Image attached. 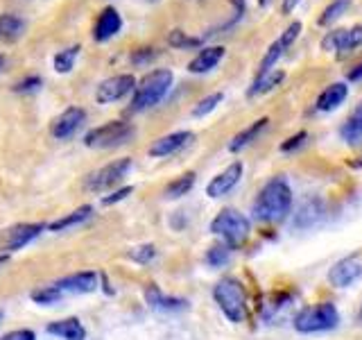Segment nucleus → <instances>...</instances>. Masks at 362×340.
Returning a JSON list of instances; mask_svg holds the SVG:
<instances>
[{"label": "nucleus", "mask_w": 362, "mask_h": 340, "mask_svg": "<svg viewBox=\"0 0 362 340\" xmlns=\"http://www.w3.org/2000/svg\"><path fill=\"white\" fill-rule=\"evenodd\" d=\"M292 204H294V196L290 181L283 175H276L258 191V196L252 204V215L254 220L263 225H274L288 218Z\"/></svg>", "instance_id": "obj_1"}, {"label": "nucleus", "mask_w": 362, "mask_h": 340, "mask_svg": "<svg viewBox=\"0 0 362 340\" xmlns=\"http://www.w3.org/2000/svg\"><path fill=\"white\" fill-rule=\"evenodd\" d=\"M213 300L218 304L222 315L233 324H243L249 315V298L247 288L240 279L235 277H222L213 286Z\"/></svg>", "instance_id": "obj_2"}, {"label": "nucleus", "mask_w": 362, "mask_h": 340, "mask_svg": "<svg viewBox=\"0 0 362 340\" xmlns=\"http://www.w3.org/2000/svg\"><path fill=\"white\" fill-rule=\"evenodd\" d=\"M175 82V75L173 71L168 68H156V71L147 73L141 84L134 89V98H132V111H145V109H152L161 102L170 86Z\"/></svg>", "instance_id": "obj_3"}, {"label": "nucleus", "mask_w": 362, "mask_h": 340, "mask_svg": "<svg viewBox=\"0 0 362 340\" xmlns=\"http://www.w3.org/2000/svg\"><path fill=\"white\" fill-rule=\"evenodd\" d=\"M339 324V311L333 302H317L303 309L294 315L292 327L297 334H324L333 332Z\"/></svg>", "instance_id": "obj_4"}, {"label": "nucleus", "mask_w": 362, "mask_h": 340, "mask_svg": "<svg viewBox=\"0 0 362 340\" xmlns=\"http://www.w3.org/2000/svg\"><path fill=\"white\" fill-rule=\"evenodd\" d=\"M209 232L213 236H218L224 245H229L231 249L240 247L247 243L249 234H252V222L245 213L238 209H222L215 218L211 220Z\"/></svg>", "instance_id": "obj_5"}, {"label": "nucleus", "mask_w": 362, "mask_h": 340, "mask_svg": "<svg viewBox=\"0 0 362 340\" xmlns=\"http://www.w3.org/2000/svg\"><path fill=\"white\" fill-rule=\"evenodd\" d=\"M132 136H134V128L129 123L111 120V123L100 125L95 130H90L84 136V145L86 147H116V145L127 143Z\"/></svg>", "instance_id": "obj_6"}, {"label": "nucleus", "mask_w": 362, "mask_h": 340, "mask_svg": "<svg viewBox=\"0 0 362 340\" xmlns=\"http://www.w3.org/2000/svg\"><path fill=\"white\" fill-rule=\"evenodd\" d=\"M132 170V159L129 157H122V159H116V162H111L107 166H102L95 173H90L86 177V191L90 193H102V191H109L116 184L127 177V173Z\"/></svg>", "instance_id": "obj_7"}, {"label": "nucleus", "mask_w": 362, "mask_h": 340, "mask_svg": "<svg viewBox=\"0 0 362 340\" xmlns=\"http://www.w3.org/2000/svg\"><path fill=\"white\" fill-rule=\"evenodd\" d=\"M43 230H45V225H39V222H21V225L9 227L5 232H0V254L18 252V249L30 245L34 238H39Z\"/></svg>", "instance_id": "obj_8"}, {"label": "nucleus", "mask_w": 362, "mask_h": 340, "mask_svg": "<svg viewBox=\"0 0 362 340\" xmlns=\"http://www.w3.org/2000/svg\"><path fill=\"white\" fill-rule=\"evenodd\" d=\"M299 32H301V21L290 23V26L286 28V32H283L281 37L265 50L263 60H260V64H258V73H256V77H258V75H265V73H269V71H274V64L281 60L283 55H286V50L290 48V45H292L294 41H297Z\"/></svg>", "instance_id": "obj_9"}, {"label": "nucleus", "mask_w": 362, "mask_h": 340, "mask_svg": "<svg viewBox=\"0 0 362 340\" xmlns=\"http://www.w3.org/2000/svg\"><path fill=\"white\" fill-rule=\"evenodd\" d=\"M360 277H362V254H349L335 261L331 270H328V283L333 288H349Z\"/></svg>", "instance_id": "obj_10"}, {"label": "nucleus", "mask_w": 362, "mask_h": 340, "mask_svg": "<svg viewBox=\"0 0 362 340\" xmlns=\"http://www.w3.org/2000/svg\"><path fill=\"white\" fill-rule=\"evenodd\" d=\"M136 89V77L129 73H122V75H113L109 79H105L98 91H95V100L98 105H111V102H118L124 96H129L132 91Z\"/></svg>", "instance_id": "obj_11"}, {"label": "nucleus", "mask_w": 362, "mask_h": 340, "mask_svg": "<svg viewBox=\"0 0 362 340\" xmlns=\"http://www.w3.org/2000/svg\"><path fill=\"white\" fill-rule=\"evenodd\" d=\"M324 50L331 52H351L362 45V26H354V28H342V30H333L328 32L324 41Z\"/></svg>", "instance_id": "obj_12"}, {"label": "nucleus", "mask_w": 362, "mask_h": 340, "mask_svg": "<svg viewBox=\"0 0 362 340\" xmlns=\"http://www.w3.org/2000/svg\"><path fill=\"white\" fill-rule=\"evenodd\" d=\"M243 179V164L240 162H233L226 166L222 173L215 175L211 181H209V186H206V196L211 200H218V198H224L226 193H231L235 186H238V181Z\"/></svg>", "instance_id": "obj_13"}, {"label": "nucleus", "mask_w": 362, "mask_h": 340, "mask_svg": "<svg viewBox=\"0 0 362 340\" xmlns=\"http://www.w3.org/2000/svg\"><path fill=\"white\" fill-rule=\"evenodd\" d=\"M84 120H86V111L79 109V107H71V109H66L62 116H57L52 120L50 134L54 136V139L66 141V139H71L79 128H82Z\"/></svg>", "instance_id": "obj_14"}, {"label": "nucleus", "mask_w": 362, "mask_h": 340, "mask_svg": "<svg viewBox=\"0 0 362 340\" xmlns=\"http://www.w3.org/2000/svg\"><path fill=\"white\" fill-rule=\"evenodd\" d=\"M64 293H77V295H86V293H95L100 286V275L98 272H77V275H68L64 279L57 281Z\"/></svg>", "instance_id": "obj_15"}, {"label": "nucleus", "mask_w": 362, "mask_h": 340, "mask_svg": "<svg viewBox=\"0 0 362 340\" xmlns=\"http://www.w3.org/2000/svg\"><path fill=\"white\" fill-rule=\"evenodd\" d=\"M192 139H195L192 132H173L168 136H161V139H156L147 152H150V157H170L179 152L181 147H186Z\"/></svg>", "instance_id": "obj_16"}, {"label": "nucleus", "mask_w": 362, "mask_h": 340, "mask_svg": "<svg viewBox=\"0 0 362 340\" xmlns=\"http://www.w3.org/2000/svg\"><path fill=\"white\" fill-rule=\"evenodd\" d=\"M122 30V18L118 14L116 7H105L102 9V14L98 16V23L93 28V39L105 43L109 41L111 37H116V34Z\"/></svg>", "instance_id": "obj_17"}, {"label": "nucleus", "mask_w": 362, "mask_h": 340, "mask_svg": "<svg viewBox=\"0 0 362 340\" xmlns=\"http://www.w3.org/2000/svg\"><path fill=\"white\" fill-rule=\"evenodd\" d=\"M349 98V86L344 82H333L328 84L320 96L315 100V109L328 113V111H335L337 107L344 105V100Z\"/></svg>", "instance_id": "obj_18"}, {"label": "nucleus", "mask_w": 362, "mask_h": 340, "mask_svg": "<svg viewBox=\"0 0 362 340\" xmlns=\"http://www.w3.org/2000/svg\"><path fill=\"white\" fill-rule=\"evenodd\" d=\"M145 302L150 304L152 309H156V311H168V313L188 309V302L184 298H173V295H163V290L158 288V286H154V283L145 288Z\"/></svg>", "instance_id": "obj_19"}, {"label": "nucleus", "mask_w": 362, "mask_h": 340, "mask_svg": "<svg viewBox=\"0 0 362 340\" xmlns=\"http://www.w3.org/2000/svg\"><path fill=\"white\" fill-rule=\"evenodd\" d=\"M222 57H224L222 45H209V48L199 50L195 57H192V62L188 64V71L195 73V75L209 73V71H213V68L222 62Z\"/></svg>", "instance_id": "obj_20"}, {"label": "nucleus", "mask_w": 362, "mask_h": 340, "mask_svg": "<svg viewBox=\"0 0 362 340\" xmlns=\"http://www.w3.org/2000/svg\"><path fill=\"white\" fill-rule=\"evenodd\" d=\"M267 128H269V118H267V116H265V118H258V120H254V123H249L245 130H240V132H238V134L233 136V139L229 141V152H240V150H245V147H247V145H252Z\"/></svg>", "instance_id": "obj_21"}, {"label": "nucleus", "mask_w": 362, "mask_h": 340, "mask_svg": "<svg viewBox=\"0 0 362 340\" xmlns=\"http://www.w3.org/2000/svg\"><path fill=\"white\" fill-rule=\"evenodd\" d=\"M50 336H59L62 340H86V329L77 317H66V320H57L48 324Z\"/></svg>", "instance_id": "obj_22"}, {"label": "nucleus", "mask_w": 362, "mask_h": 340, "mask_svg": "<svg viewBox=\"0 0 362 340\" xmlns=\"http://www.w3.org/2000/svg\"><path fill=\"white\" fill-rule=\"evenodd\" d=\"M322 213H324L322 200L320 198H308L299 207L297 215H294V227H297V230H308V227H313L317 220L322 218Z\"/></svg>", "instance_id": "obj_23"}, {"label": "nucleus", "mask_w": 362, "mask_h": 340, "mask_svg": "<svg viewBox=\"0 0 362 340\" xmlns=\"http://www.w3.org/2000/svg\"><path fill=\"white\" fill-rule=\"evenodd\" d=\"M339 136H342V141L346 145H360L362 143V102L351 111V116L342 123V128H339Z\"/></svg>", "instance_id": "obj_24"}, {"label": "nucleus", "mask_w": 362, "mask_h": 340, "mask_svg": "<svg viewBox=\"0 0 362 340\" xmlns=\"http://www.w3.org/2000/svg\"><path fill=\"white\" fill-rule=\"evenodd\" d=\"M90 215H93V207H88V204H84V207H79L75 211H71L68 215H64V218L59 220H54L48 225V230L50 232H64V230H71V227H77V225H82L86 222Z\"/></svg>", "instance_id": "obj_25"}, {"label": "nucleus", "mask_w": 362, "mask_h": 340, "mask_svg": "<svg viewBox=\"0 0 362 340\" xmlns=\"http://www.w3.org/2000/svg\"><path fill=\"white\" fill-rule=\"evenodd\" d=\"M195 179H197V175L192 173H184V175H179V177H175L170 184L165 186V191H163V196L168 198V200H177V198H184L186 193L195 186Z\"/></svg>", "instance_id": "obj_26"}, {"label": "nucleus", "mask_w": 362, "mask_h": 340, "mask_svg": "<svg viewBox=\"0 0 362 340\" xmlns=\"http://www.w3.org/2000/svg\"><path fill=\"white\" fill-rule=\"evenodd\" d=\"M283 79H286V73L283 71H269L265 75H258L254 79L252 89H249V96H263V94H269L272 89H276Z\"/></svg>", "instance_id": "obj_27"}, {"label": "nucleus", "mask_w": 362, "mask_h": 340, "mask_svg": "<svg viewBox=\"0 0 362 340\" xmlns=\"http://www.w3.org/2000/svg\"><path fill=\"white\" fill-rule=\"evenodd\" d=\"M25 32V21L18 18L16 14H3L0 16V39L14 41Z\"/></svg>", "instance_id": "obj_28"}, {"label": "nucleus", "mask_w": 362, "mask_h": 340, "mask_svg": "<svg viewBox=\"0 0 362 340\" xmlns=\"http://www.w3.org/2000/svg\"><path fill=\"white\" fill-rule=\"evenodd\" d=\"M204 261H206V266L211 268H224L226 264L231 261V247L224 245V243H215L206 249V254H204Z\"/></svg>", "instance_id": "obj_29"}, {"label": "nucleus", "mask_w": 362, "mask_h": 340, "mask_svg": "<svg viewBox=\"0 0 362 340\" xmlns=\"http://www.w3.org/2000/svg\"><path fill=\"white\" fill-rule=\"evenodd\" d=\"M30 298H32V302H37L41 306H50V304H57L64 298V290L57 286V283H52V286H43V288L32 290Z\"/></svg>", "instance_id": "obj_30"}, {"label": "nucleus", "mask_w": 362, "mask_h": 340, "mask_svg": "<svg viewBox=\"0 0 362 340\" xmlns=\"http://www.w3.org/2000/svg\"><path fill=\"white\" fill-rule=\"evenodd\" d=\"M77 55H79V45H71V48L59 50L54 55V71L57 73H71Z\"/></svg>", "instance_id": "obj_31"}, {"label": "nucleus", "mask_w": 362, "mask_h": 340, "mask_svg": "<svg viewBox=\"0 0 362 340\" xmlns=\"http://www.w3.org/2000/svg\"><path fill=\"white\" fill-rule=\"evenodd\" d=\"M224 100V94H220V91H215V94H211V96H206V98H202L197 105H195V109H192V116L195 118H204V116H209V113L213 111V109H218V105Z\"/></svg>", "instance_id": "obj_32"}, {"label": "nucleus", "mask_w": 362, "mask_h": 340, "mask_svg": "<svg viewBox=\"0 0 362 340\" xmlns=\"http://www.w3.org/2000/svg\"><path fill=\"white\" fill-rule=\"evenodd\" d=\"M168 43L175 45V48H179V50H188V48H197L202 41L195 39V37H188V34L181 32V30H173V32H170V37H168Z\"/></svg>", "instance_id": "obj_33"}, {"label": "nucleus", "mask_w": 362, "mask_h": 340, "mask_svg": "<svg viewBox=\"0 0 362 340\" xmlns=\"http://www.w3.org/2000/svg\"><path fill=\"white\" fill-rule=\"evenodd\" d=\"M127 256L132 259V261H136V264H150V261L156 256V247L152 245V243H147V245H139V247H132L129 252H127Z\"/></svg>", "instance_id": "obj_34"}, {"label": "nucleus", "mask_w": 362, "mask_h": 340, "mask_svg": "<svg viewBox=\"0 0 362 340\" xmlns=\"http://www.w3.org/2000/svg\"><path fill=\"white\" fill-rule=\"evenodd\" d=\"M346 5H349V0H333V3L324 9V14L320 16V26H328V23H333L346 9Z\"/></svg>", "instance_id": "obj_35"}, {"label": "nucleus", "mask_w": 362, "mask_h": 340, "mask_svg": "<svg viewBox=\"0 0 362 340\" xmlns=\"http://www.w3.org/2000/svg\"><path fill=\"white\" fill-rule=\"evenodd\" d=\"M41 84H43V79L37 77V75H32V77L21 79V82L14 86V91H16V94H30V91H37Z\"/></svg>", "instance_id": "obj_36"}, {"label": "nucleus", "mask_w": 362, "mask_h": 340, "mask_svg": "<svg viewBox=\"0 0 362 340\" xmlns=\"http://www.w3.org/2000/svg\"><path fill=\"white\" fill-rule=\"evenodd\" d=\"M305 139H308V132H297L294 136H290L286 143H281V152H294L297 147L303 145Z\"/></svg>", "instance_id": "obj_37"}, {"label": "nucleus", "mask_w": 362, "mask_h": 340, "mask_svg": "<svg viewBox=\"0 0 362 340\" xmlns=\"http://www.w3.org/2000/svg\"><path fill=\"white\" fill-rule=\"evenodd\" d=\"M132 193H134V186H122V188H118V191H113L111 196L102 198V204H105V207H111V204H116V202L124 200L127 196H132Z\"/></svg>", "instance_id": "obj_38"}, {"label": "nucleus", "mask_w": 362, "mask_h": 340, "mask_svg": "<svg viewBox=\"0 0 362 340\" xmlns=\"http://www.w3.org/2000/svg\"><path fill=\"white\" fill-rule=\"evenodd\" d=\"M0 340H37V334L32 329H14V332L5 334Z\"/></svg>", "instance_id": "obj_39"}, {"label": "nucleus", "mask_w": 362, "mask_h": 340, "mask_svg": "<svg viewBox=\"0 0 362 340\" xmlns=\"http://www.w3.org/2000/svg\"><path fill=\"white\" fill-rule=\"evenodd\" d=\"M154 57H156V52L152 48H141V50H136L132 55V62L134 64H147L150 60H154Z\"/></svg>", "instance_id": "obj_40"}, {"label": "nucleus", "mask_w": 362, "mask_h": 340, "mask_svg": "<svg viewBox=\"0 0 362 340\" xmlns=\"http://www.w3.org/2000/svg\"><path fill=\"white\" fill-rule=\"evenodd\" d=\"M346 79H349V82H360V79H362V62H358L354 68H351Z\"/></svg>", "instance_id": "obj_41"}, {"label": "nucleus", "mask_w": 362, "mask_h": 340, "mask_svg": "<svg viewBox=\"0 0 362 340\" xmlns=\"http://www.w3.org/2000/svg\"><path fill=\"white\" fill-rule=\"evenodd\" d=\"M301 3V0H283V5H281V11L283 14H292L294 7H297Z\"/></svg>", "instance_id": "obj_42"}, {"label": "nucleus", "mask_w": 362, "mask_h": 340, "mask_svg": "<svg viewBox=\"0 0 362 340\" xmlns=\"http://www.w3.org/2000/svg\"><path fill=\"white\" fill-rule=\"evenodd\" d=\"M7 264V254H0V268Z\"/></svg>", "instance_id": "obj_43"}, {"label": "nucleus", "mask_w": 362, "mask_h": 340, "mask_svg": "<svg viewBox=\"0 0 362 340\" xmlns=\"http://www.w3.org/2000/svg\"><path fill=\"white\" fill-rule=\"evenodd\" d=\"M267 3H269V0H258V5H260V7H265Z\"/></svg>", "instance_id": "obj_44"}, {"label": "nucleus", "mask_w": 362, "mask_h": 340, "mask_svg": "<svg viewBox=\"0 0 362 340\" xmlns=\"http://www.w3.org/2000/svg\"><path fill=\"white\" fill-rule=\"evenodd\" d=\"M3 64H5V57H3V55H0V68H3Z\"/></svg>", "instance_id": "obj_45"}, {"label": "nucleus", "mask_w": 362, "mask_h": 340, "mask_svg": "<svg viewBox=\"0 0 362 340\" xmlns=\"http://www.w3.org/2000/svg\"><path fill=\"white\" fill-rule=\"evenodd\" d=\"M360 320H362V311H360Z\"/></svg>", "instance_id": "obj_46"}, {"label": "nucleus", "mask_w": 362, "mask_h": 340, "mask_svg": "<svg viewBox=\"0 0 362 340\" xmlns=\"http://www.w3.org/2000/svg\"><path fill=\"white\" fill-rule=\"evenodd\" d=\"M0 317H3V313H0Z\"/></svg>", "instance_id": "obj_47"}]
</instances>
